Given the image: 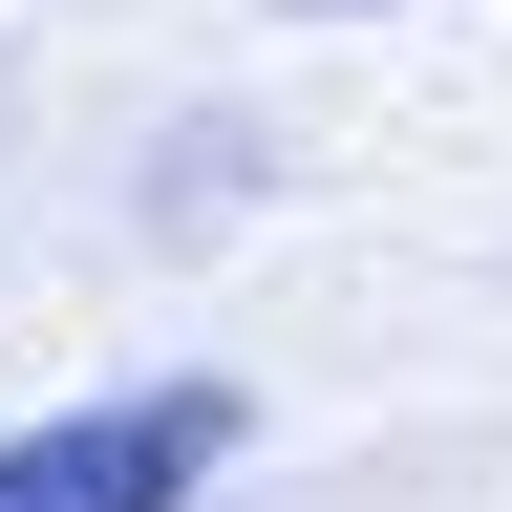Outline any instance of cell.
Segmentation results:
<instances>
[{
  "label": "cell",
  "mask_w": 512,
  "mask_h": 512,
  "mask_svg": "<svg viewBox=\"0 0 512 512\" xmlns=\"http://www.w3.org/2000/svg\"><path fill=\"white\" fill-rule=\"evenodd\" d=\"M214 448H235L214 384H128V406L0 448V512H192V491H214Z\"/></svg>",
  "instance_id": "1"
}]
</instances>
